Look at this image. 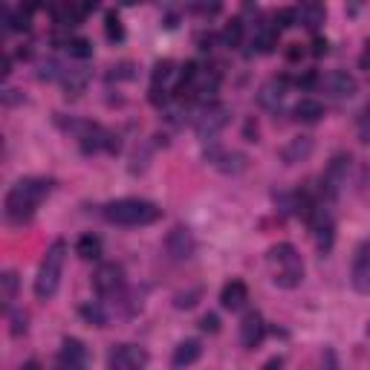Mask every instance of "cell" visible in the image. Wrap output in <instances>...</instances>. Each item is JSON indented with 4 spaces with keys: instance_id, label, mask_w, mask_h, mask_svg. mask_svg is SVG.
I'll list each match as a JSON object with an SVG mask.
<instances>
[{
    "instance_id": "27",
    "label": "cell",
    "mask_w": 370,
    "mask_h": 370,
    "mask_svg": "<svg viewBox=\"0 0 370 370\" xmlns=\"http://www.w3.org/2000/svg\"><path fill=\"white\" fill-rule=\"evenodd\" d=\"M67 53H70L72 58L84 61V58L93 55V44H90L87 38H70V41H67Z\"/></svg>"
},
{
    "instance_id": "15",
    "label": "cell",
    "mask_w": 370,
    "mask_h": 370,
    "mask_svg": "<svg viewBox=\"0 0 370 370\" xmlns=\"http://www.w3.org/2000/svg\"><path fill=\"white\" fill-rule=\"evenodd\" d=\"M206 159H209L217 171H223V174H240V171H246V157L237 154V151L211 147V151H206Z\"/></svg>"
},
{
    "instance_id": "38",
    "label": "cell",
    "mask_w": 370,
    "mask_h": 370,
    "mask_svg": "<svg viewBox=\"0 0 370 370\" xmlns=\"http://www.w3.org/2000/svg\"><path fill=\"white\" fill-rule=\"evenodd\" d=\"M281 367H284V356H272L263 364V370H281Z\"/></svg>"
},
{
    "instance_id": "5",
    "label": "cell",
    "mask_w": 370,
    "mask_h": 370,
    "mask_svg": "<svg viewBox=\"0 0 370 370\" xmlns=\"http://www.w3.org/2000/svg\"><path fill=\"white\" fill-rule=\"evenodd\" d=\"M229 121H232V107L229 105H220V102H211V105L203 107L200 116H197L194 131H197V136H200L203 142H214L217 133L223 131Z\"/></svg>"
},
{
    "instance_id": "13",
    "label": "cell",
    "mask_w": 370,
    "mask_h": 370,
    "mask_svg": "<svg viewBox=\"0 0 370 370\" xmlns=\"http://www.w3.org/2000/svg\"><path fill=\"white\" fill-rule=\"evenodd\" d=\"M348 171H350V157L348 154H336L324 171V180H322V188L327 197H336L341 191V185L348 183Z\"/></svg>"
},
{
    "instance_id": "19",
    "label": "cell",
    "mask_w": 370,
    "mask_h": 370,
    "mask_svg": "<svg viewBox=\"0 0 370 370\" xmlns=\"http://www.w3.org/2000/svg\"><path fill=\"white\" fill-rule=\"evenodd\" d=\"M327 20V9L322 6V4H301V6H295V23H301V27H307V29H318L322 23Z\"/></svg>"
},
{
    "instance_id": "4",
    "label": "cell",
    "mask_w": 370,
    "mask_h": 370,
    "mask_svg": "<svg viewBox=\"0 0 370 370\" xmlns=\"http://www.w3.org/2000/svg\"><path fill=\"white\" fill-rule=\"evenodd\" d=\"M64 260H67V243L55 240L53 246L46 249L41 269H38V278H35V298L38 301H49L61 286V272H64Z\"/></svg>"
},
{
    "instance_id": "10",
    "label": "cell",
    "mask_w": 370,
    "mask_h": 370,
    "mask_svg": "<svg viewBox=\"0 0 370 370\" xmlns=\"http://www.w3.org/2000/svg\"><path fill=\"white\" fill-rule=\"evenodd\" d=\"M165 252L171 260H188L197 252V240L188 226H174L165 237Z\"/></svg>"
},
{
    "instance_id": "33",
    "label": "cell",
    "mask_w": 370,
    "mask_h": 370,
    "mask_svg": "<svg viewBox=\"0 0 370 370\" xmlns=\"http://www.w3.org/2000/svg\"><path fill=\"white\" fill-rule=\"evenodd\" d=\"M27 333V315L23 312H12V336Z\"/></svg>"
},
{
    "instance_id": "22",
    "label": "cell",
    "mask_w": 370,
    "mask_h": 370,
    "mask_svg": "<svg viewBox=\"0 0 370 370\" xmlns=\"http://www.w3.org/2000/svg\"><path fill=\"white\" fill-rule=\"evenodd\" d=\"M322 116H324V105L315 102V98H301V102L295 105V119H298V121L312 125V121H318Z\"/></svg>"
},
{
    "instance_id": "40",
    "label": "cell",
    "mask_w": 370,
    "mask_h": 370,
    "mask_svg": "<svg viewBox=\"0 0 370 370\" xmlns=\"http://www.w3.org/2000/svg\"><path fill=\"white\" fill-rule=\"evenodd\" d=\"M301 53H304V49H301L298 44H292V49H289L286 55H289V61H298V58H301Z\"/></svg>"
},
{
    "instance_id": "11",
    "label": "cell",
    "mask_w": 370,
    "mask_h": 370,
    "mask_svg": "<svg viewBox=\"0 0 370 370\" xmlns=\"http://www.w3.org/2000/svg\"><path fill=\"white\" fill-rule=\"evenodd\" d=\"M87 364H90V356L84 344L79 338H64L61 353L55 359V370H87Z\"/></svg>"
},
{
    "instance_id": "7",
    "label": "cell",
    "mask_w": 370,
    "mask_h": 370,
    "mask_svg": "<svg viewBox=\"0 0 370 370\" xmlns=\"http://www.w3.org/2000/svg\"><path fill=\"white\" fill-rule=\"evenodd\" d=\"M147 359L151 356L139 344H119L107 356V370H145Z\"/></svg>"
},
{
    "instance_id": "16",
    "label": "cell",
    "mask_w": 370,
    "mask_h": 370,
    "mask_svg": "<svg viewBox=\"0 0 370 370\" xmlns=\"http://www.w3.org/2000/svg\"><path fill=\"white\" fill-rule=\"evenodd\" d=\"M203 356V344L197 341V338H185V341H180L177 348H174V356H171V367L174 370H185V367H191L197 359Z\"/></svg>"
},
{
    "instance_id": "23",
    "label": "cell",
    "mask_w": 370,
    "mask_h": 370,
    "mask_svg": "<svg viewBox=\"0 0 370 370\" xmlns=\"http://www.w3.org/2000/svg\"><path fill=\"white\" fill-rule=\"evenodd\" d=\"M76 255L84 258V260H98L102 258V240L95 234H81L79 243H76Z\"/></svg>"
},
{
    "instance_id": "34",
    "label": "cell",
    "mask_w": 370,
    "mask_h": 370,
    "mask_svg": "<svg viewBox=\"0 0 370 370\" xmlns=\"http://www.w3.org/2000/svg\"><path fill=\"white\" fill-rule=\"evenodd\" d=\"M200 327H203L206 333H217V330H220V318H217L214 312H209V315H203V322H200Z\"/></svg>"
},
{
    "instance_id": "30",
    "label": "cell",
    "mask_w": 370,
    "mask_h": 370,
    "mask_svg": "<svg viewBox=\"0 0 370 370\" xmlns=\"http://www.w3.org/2000/svg\"><path fill=\"white\" fill-rule=\"evenodd\" d=\"M64 76V70L58 67V61H41V67H38V79L41 81H55V79H61Z\"/></svg>"
},
{
    "instance_id": "26",
    "label": "cell",
    "mask_w": 370,
    "mask_h": 370,
    "mask_svg": "<svg viewBox=\"0 0 370 370\" xmlns=\"http://www.w3.org/2000/svg\"><path fill=\"white\" fill-rule=\"evenodd\" d=\"M240 41H243V20L240 18H232L226 27H223V44L226 46H240Z\"/></svg>"
},
{
    "instance_id": "39",
    "label": "cell",
    "mask_w": 370,
    "mask_h": 370,
    "mask_svg": "<svg viewBox=\"0 0 370 370\" xmlns=\"http://www.w3.org/2000/svg\"><path fill=\"white\" fill-rule=\"evenodd\" d=\"M359 64H362V70H370V41L364 44V53H362V58H359Z\"/></svg>"
},
{
    "instance_id": "24",
    "label": "cell",
    "mask_w": 370,
    "mask_h": 370,
    "mask_svg": "<svg viewBox=\"0 0 370 370\" xmlns=\"http://www.w3.org/2000/svg\"><path fill=\"white\" fill-rule=\"evenodd\" d=\"M87 81H90V76H87L84 70H64V76H61V84H64V90H67L70 95L84 93Z\"/></svg>"
},
{
    "instance_id": "25",
    "label": "cell",
    "mask_w": 370,
    "mask_h": 370,
    "mask_svg": "<svg viewBox=\"0 0 370 370\" xmlns=\"http://www.w3.org/2000/svg\"><path fill=\"white\" fill-rule=\"evenodd\" d=\"M105 35H107L113 44L125 41V27H121V18H119L116 12H107V15H105Z\"/></svg>"
},
{
    "instance_id": "36",
    "label": "cell",
    "mask_w": 370,
    "mask_h": 370,
    "mask_svg": "<svg viewBox=\"0 0 370 370\" xmlns=\"http://www.w3.org/2000/svg\"><path fill=\"white\" fill-rule=\"evenodd\" d=\"M327 38H315L312 41V55H327Z\"/></svg>"
},
{
    "instance_id": "9",
    "label": "cell",
    "mask_w": 370,
    "mask_h": 370,
    "mask_svg": "<svg viewBox=\"0 0 370 370\" xmlns=\"http://www.w3.org/2000/svg\"><path fill=\"white\" fill-rule=\"evenodd\" d=\"M350 284L359 295H370V240L356 246L350 263Z\"/></svg>"
},
{
    "instance_id": "37",
    "label": "cell",
    "mask_w": 370,
    "mask_h": 370,
    "mask_svg": "<svg viewBox=\"0 0 370 370\" xmlns=\"http://www.w3.org/2000/svg\"><path fill=\"white\" fill-rule=\"evenodd\" d=\"M359 133H362V142H364V145H370V116H364V119H362Z\"/></svg>"
},
{
    "instance_id": "17",
    "label": "cell",
    "mask_w": 370,
    "mask_h": 370,
    "mask_svg": "<svg viewBox=\"0 0 370 370\" xmlns=\"http://www.w3.org/2000/svg\"><path fill=\"white\" fill-rule=\"evenodd\" d=\"M312 147H315V145H312L310 136H295V139H289V142L281 147V159H284V165H298V162L310 159Z\"/></svg>"
},
{
    "instance_id": "41",
    "label": "cell",
    "mask_w": 370,
    "mask_h": 370,
    "mask_svg": "<svg viewBox=\"0 0 370 370\" xmlns=\"http://www.w3.org/2000/svg\"><path fill=\"white\" fill-rule=\"evenodd\" d=\"M9 72H12V58H9V55H4V67H0V76L6 79Z\"/></svg>"
},
{
    "instance_id": "43",
    "label": "cell",
    "mask_w": 370,
    "mask_h": 370,
    "mask_svg": "<svg viewBox=\"0 0 370 370\" xmlns=\"http://www.w3.org/2000/svg\"><path fill=\"white\" fill-rule=\"evenodd\" d=\"M367 333H370V327H367Z\"/></svg>"
},
{
    "instance_id": "12",
    "label": "cell",
    "mask_w": 370,
    "mask_h": 370,
    "mask_svg": "<svg viewBox=\"0 0 370 370\" xmlns=\"http://www.w3.org/2000/svg\"><path fill=\"white\" fill-rule=\"evenodd\" d=\"M286 90H289V79L286 76H275V79H269L260 90H258V105L269 113H278L281 105H284V98H286Z\"/></svg>"
},
{
    "instance_id": "21",
    "label": "cell",
    "mask_w": 370,
    "mask_h": 370,
    "mask_svg": "<svg viewBox=\"0 0 370 370\" xmlns=\"http://www.w3.org/2000/svg\"><path fill=\"white\" fill-rule=\"evenodd\" d=\"M217 87H220V76H217V72L200 70V76L194 79V84H191L188 90L194 93V98H200V102H209V98H214ZM209 105H211V102H209Z\"/></svg>"
},
{
    "instance_id": "2",
    "label": "cell",
    "mask_w": 370,
    "mask_h": 370,
    "mask_svg": "<svg viewBox=\"0 0 370 370\" xmlns=\"http://www.w3.org/2000/svg\"><path fill=\"white\" fill-rule=\"evenodd\" d=\"M269 272H272V284L281 289H295L304 281V260L292 243H275L266 252Z\"/></svg>"
},
{
    "instance_id": "28",
    "label": "cell",
    "mask_w": 370,
    "mask_h": 370,
    "mask_svg": "<svg viewBox=\"0 0 370 370\" xmlns=\"http://www.w3.org/2000/svg\"><path fill=\"white\" fill-rule=\"evenodd\" d=\"M0 298H4V307H9L15 301V292H18V275L15 272H4L0 275Z\"/></svg>"
},
{
    "instance_id": "20",
    "label": "cell",
    "mask_w": 370,
    "mask_h": 370,
    "mask_svg": "<svg viewBox=\"0 0 370 370\" xmlns=\"http://www.w3.org/2000/svg\"><path fill=\"white\" fill-rule=\"evenodd\" d=\"M252 46H255V53H260V55L272 53V49L278 46V29H275V23H258L255 35H252Z\"/></svg>"
},
{
    "instance_id": "3",
    "label": "cell",
    "mask_w": 370,
    "mask_h": 370,
    "mask_svg": "<svg viewBox=\"0 0 370 370\" xmlns=\"http://www.w3.org/2000/svg\"><path fill=\"white\" fill-rule=\"evenodd\" d=\"M105 217L116 226H151L162 217V209L139 197H121L105 206Z\"/></svg>"
},
{
    "instance_id": "29",
    "label": "cell",
    "mask_w": 370,
    "mask_h": 370,
    "mask_svg": "<svg viewBox=\"0 0 370 370\" xmlns=\"http://www.w3.org/2000/svg\"><path fill=\"white\" fill-rule=\"evenodd\" d=\"M81 315L87 318L90 324H95V327H105V324H107V312L98 307V304H84V307H81Z\"/></svg>"
},
{
    "instance_id": "32",
    "label": "cell",
    "mask_w": 370,
    "mask_h": 370,
    "mask_svg": "<svg viewBox=\"0 0 370 370\" xmlns=\"http://www.w3.org/2000/svg\"><path fill=\"white\" fill-rule=\"evenodd\" d=\"M295 23V9H281V12H275V29L281 32V29H286V27H292Z\"/></svg>"
},
{
    "instance_id": "6",
    "label": "cell",
    "mask_w": 370,
    "mask_h": 370,
    "mask_svg": "<svg viewBox=\"0 0 370 370\" xmlns=\"http://www.w3.org/2000/svg\"><path fill=\"white\" fill-rule=\"evenodd\" d=\"M318 87H322L324 95L336 98V102L353 98V95L359 93V81H356V76H350V72H344V70H330L327 76L318 79Z\"/></svg>"
},
{
    "instance_id": "18",
    "label": "cell",
    "mask_w": 370,
    "mask_h": 370,
    "mask_svg": "<svg viewBox=\"0 0 370 370\" xmlns=\"http://www.w3.org/2000/svg\"><path fill=\"white\" fill-rule=\"evenodd\" d=\"M246 301H249V286H246L243 281H229L223 289H220V304H223V310H240Z\"/></svg>"
},
{
    "instance_id": "14",
    "label": "cell",
    "mask_w": 370,
    "mask_h": 370,
    "mask_svg": "<svg viewBox=\"0 0 370 370\" xmlns=\"http://www.w3.org/2000/svg\"><path fill=\"white\" fill-rule=\"evenodd\" d=\"M263 336H266L263 315H260L258 310L246 312V315H243V322H240V344H243L246 350H255L258 344L263 341Z\"/></svg>"
},
{
    "instance_id": "31",
    "label": "cell",
    "mask_w": 370,
    "mask_h": 370,
    "mask_svg": "<svg viewBox=\"0 0 370 370\" xmlns=\"http://www.w3.org/2000/svg\"><path fill=\"white\" fill-rule=\"evenodd\" d=\"M174 76V61H159L157 67H154V87H159L162 84V90H165V81Z\"/></svg>"
},
{
    "instance_id": "35",
    "label": "cell",
    "mask_w": 370,
    "mask_h": 370,
    "mask_svg": "<svg viewBox=\"0 0 370 370\" xmlns=\"http://www.w3.org/2000/svg\"><path fill=\"white\" fill-rule=\"evenodd\" d=\"M197 295H200V289H194V292H188V295H177V301H174V304H177L180 310H185V307H194V304H197V301H194Z\"/></svg>"
},
{
    "instance_id": "42",
    "label": "cell",
    "mask_w": 370,
    "mask_h": 370,
    "mask_svg": "<svg viewBox=\"0 0 370 370\" xmlns=\"http://www.w3.org/2000/svg\"><path fill=\"white\" fill-rule=\"evenodd\" d=\"M20 370H41V364H38L35 359H29V362H27V364H23Z\"/></svg>"
},
{
    "instance_id": "8",
    "label": "cell",
    "mask_w": 370,
    "mask_h": 370,
    "mask_svg": "<svg viewBox=\"0 0 370 370\" xmlns=\"http://www.w3.org/2000/svg\"><path fill=\"white\" fill-rule=\"evenodd\" d=\"M93 289L102 295V298H116V295L125 289V269L119 263H102L93 275Z\"/></svg>"
},
{
    "instance_id": "1",
    "label": "cell",
    "mask_w": 370,
    "mask_h": 370,
    "mask_svg": "<svg viewBox=\"0 0 370 370\" xmlns=\"http://www.w3.org/2000/svg\"><path fill=\"white\" fill-rule=\"evenodd\" d=\"M49 191H53V180H44V177H23V180H18L9 188L6 203H4L6 223H12V226L29 223Z\"/></svg>"
}]
</instances>
